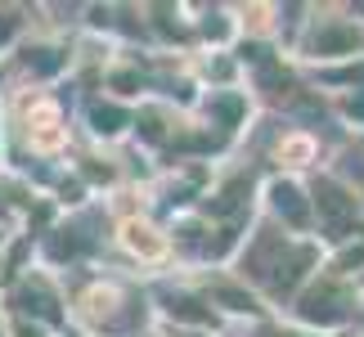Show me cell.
<instances>
[{
	"label": "cell",
	"mask_w": 364,
	"mask_h": 337,
	"mask_svg": "<svg viewBox=\"0 0 364 337\" xmlns=\"http://www.w3.org/2000/svg\"><path fill=\"white\" fill-rule=\"evenodd\" d=\"M315 198H319V216H324L333 238H346L355 230V198H346V189H338L333 180H319Z\"/></svg>",
	"instance_id": "6da1fadb"
},
{
	"label": "cell",
	"mask_w": 364,
	"mask_h": 337,
	"mask_svg": "<svg viewBox=\"0 0 364 337\" xmlns=\"http://www.w3.org/2000/svg\"><path fill=\"white\" fill-rule=\"evenodd\" d=\"M306 265H311V252H306V247H297L288 261H279V265H274L279 274H270V292H279V297H284V292H292V288H297V279L306 274Z\"/></svg>",
	"instance_id": "7a4b0ae2"
},
{
	"label": "cell",
	"mask_w": 364,
	"mask_h": 337,
	"mask_svg": "<svg viewBox=\"0 0 364 337\" xmlns=\"http://www.w3.org/2000/svg\"><path fill=\"white\" fill-rule=\"evenodd\" d=\"M301 315L315 319V324H333V319H342V297H333V292H311V297L301 301Z\"/></svg>",
	"instance_id": "3957f363"
},
{
	"label": "cell",
	"mask_w": 364,
	"mask_h": 337,
	"mask_svg": "<svg viewBox=\"0 0 364 337\" xmlns=\"http://www.w3.org/2000/svg\"><path fill=\"white\" fill-rule=\"evenodd\" d=\"M274 207H279V212H284L292 225L306 220V203H301V193L292 189V185H279V189H274Z\"/></svg>",
	"instance_id": "277c9868"
},
{
	"label": "cell",
	"mask_w": 364,
	"mask_h": 337,
	"mask_svg": "<svg viewBox=\"0 0 364 337\" xmlns=\"http://www.w3.org/2000/svg\"><path fill=\"white\" fill-rule=\"evenodd\" d=\"M23 306H27V311H36L41 319H59V306H54V297L41 284L36 288H23Z\"/></svg>",
	"instance_id": "5b68a950"
},
{
	"label": "cell",
	"mask_w": 364,
	"mask_h": 337,
	"mask_svg": "<svg viewBox=\"0 0 364 337\" xmlns=\"http://www.w3.org/2000/svg\"><path fill=\"white\" fill-rule=\"evenodd\" d=\"M126 126V112L122 108H95V131H104V135H113V131H122Z\"/></svg>",
	"instance_id": "8992f818"
},
{
	"label": "cell",
	"mask_w": 364,
	"mask_h": 337,
	"mask_svg": "<svg viewBox=\"0 0 364 337\" xmlns=\"http://www.w3.org/2000/svg\"><path fill=\"white\" fill-rule=\"evenodd\" d=\"M171 315H180V319H193V324H203L207 319V311L193 297H171Z\"/></svg>",
	"instance_id": "52a82bcc"
},
{
	"label": "cell",
	"mask_w": 364,
	"mask_h": 337,
	"mask_svg": "<svg viewBox=\"0 0 364 337\" xmlns=\"http://www.w3.org/2000/svg\"><path fill=\"white\" fill-rule=\"evenodd\" d=\"M270 252H279V238H274V234H265L261 243H257V252H252V261H247V265H252V274H265V257H270Z\"/></svg>",
	"instance_id": "ba28073f"
},
{
	"label": "cell",
	"mask_w": 364,
	"mask_h": 337,
	"mask_svg": "<svg viewBox=\"0 0 364 337\" xmlns=\"http://www.w3.org/2000/svg\"><path fill=\"white\" fill-rule=\"evenodd\" d=\"M360 36L355 32H324L319 36V50H355Z\"/></svg>",
	"instance_id": "9c48e42d"
},
{
	"label": "cell",
	"mask_w": 364,
	"mask_h": 337,
	"mask_svg": "<svg viewBox=\"0 0 364 337\" xmlns=\"http://www.w3.org/2000/svg\"><path fill=\"white\" fill-rule=\"evenodd\" d=\"M212 112H216L225 126H234V122H239V112H243V104L234 100V95H225V100H212Z\"/></svg>",
	"instance_id": "30bf717a"
},
{
	"label": "cell",
	"mask_w": 364,
	"mask_h": 337,
	"mask_svg": "<svg viewBox=\"0 0 364 337\" xmlns=\"http://www.w3.org/2000/svg\"><path fill=\"white\" fill-rule=\"evenodd\" d=\"M243 189H247L243 180H234V185H230L225 193H220V198H216L212 207H216V212H234V207H239V193H243Z\"/></svg>",
	"instance_id": "8fae6325"
},
{
	"label": "cell",
	"mask_w": 364,
	"mask_h": 337,
	"mask_svg": "<svg viewBox=\"0 0 364 337\" xmlns=\"http://www.w3.org/2000/svg\"><path fill=\"white\" fill-rule=\"evenodd\" d=\"M27 63H32V68H36V73H46V77L54 73V68H59V59H54V54H50V50H32V54H27Z\"/></svg>",
	"instance_id": "7c38bea8"
},
{
	"label": "cell",
	"mask_w": 364,
	"mask_h": 337,
	"mask_svg": "<svg viewBox=\"0 0 364 337\" xmlns=\"http://www.w3.org/2000/svg\"><path fill=\"white\" fill-rule=\"evenodd\" d=\"M216 301H225V306H234V311H252V301L243 297L239 288H216Z\"/></svg>",
	"instance_id": "4fadbf2b"
},
{
	"label": "cell",
	"mask_w": 364,
	"mask_h": 337,
	"mask_svg": "<svg viewBox=\"0 0 364 337\" xmlns=\"http://www.w3.org/2000/svg\"><path fill=\"white\" fill-rule=\"evenodd\" d=\"M328 81H364V63L360 68H338V73H328Z\"/></svg>",
	"instance_id": "5bb4252c"
},
{
	"label": "cell",
	"mask_w": 364,
	"mask_h": 337,
	"mask_svg": "<svg viewBox=\"0 0 364 337\" xmlns=\"http://www.w3.org/2000/svg\"><path fill=\"white\" fill-rule=\"evenodd\" d=\"M346 112H351V117H360V122H364V90L355 95V100H351V104H346Z\"/></svg>",
	"instance_id": "9a60e30c"
},
{
	"label": "cell",
	"mask_w": 364,
	"mask_h": 337,
	"mask_svg": "<svg viewBox=\"0 0 364 337\" xmlns=\"http://www.w3.org/2000/svg\"><path fill=\"white\" fill-rule=\"evenodd\" d=\"M14 32V18H9V14H0V41H5Z\"/></svg>",
	"instance_id": "2e32d148"
},
{
	"label": "cell",
	"mask_w": 364,
	"mask_h": 337,
	"mask_svg": "<svg viewBox=\"0 0 364 337\" xmlns=\"http://www.w3.org/2000/svg\"><path fill=\"white\" fill-rule=\"evenodd\" d=\"M351 166H355V171L364 176V153H360V158H351Z\"/></svg>",
	"instance_id": "e0dca14e"
}]
</instances>
